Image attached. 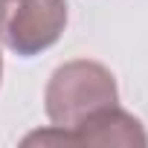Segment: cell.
Here are the masks:
<instances>
[{
  "label": "cell",
  "instance_id": "6da1fadb",
  "mask_svg": "<svg viewBox=\"0 0 148 148\" xmlns=\"http://www.w3.org/2000/svg\"><path fill=\"white\" fill-rule=\"evenodd\" d=\"M119 105V87L113 73L99 61H67L61 64L44 90V110L55 128H76L93 113Z\"/></svg>",
  "mask_w": 148,
  "mask_h": 148
},
{
  "label": "cell",
  "instance_id": "7a4b0ae2",
  "mask_svg": "<svg viewBox=\"0 0 148 148\" xmlns=\"http://www.w3.org/2000/svg\"><path fill=\"white\" fill-rule=\"evenodd\" d=\"M67 26V0H0V44L21 58L41 55Z\"/></svg>",
  "mask_w": 148,
  "mask_h": 148
},
{
  "label": "cell",
  "instance_id": "3957f363",
  "mask_svg": "<svg viewBox=\"0 0 148 148\" xmlns=\"http://www.w3.org/2000/svg\"><path fill=\"white\" fill-rule=\"evenodd\" d=\"M23 145H125V148H145L148 134L136 116L122 110L119 105L105 108L84 119L76 128H55L49 125L47 131H35L23 139Z\"/></svg>",
  "mask_w": 148,
  "mask_h": 148
},
{
  "label": "cell",
  "instance_id": "277c9868",
  "mask_svg": "<svg viewBox=\"0 0 148 148\" xmlns=\"http://www.w3.org/2000/svg\"><path fill=\"white\" fill-rule=\"evenodd\" d=\"M0 82H3V55H0Z\"/></svg>",
  "mask_w": 148,
  "mask_h": 148
}]
</instances>
